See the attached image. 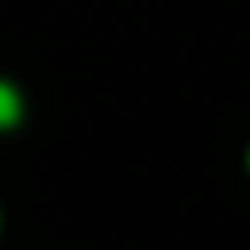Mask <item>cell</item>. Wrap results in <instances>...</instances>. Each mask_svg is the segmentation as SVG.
Segmentation results:
<instances>
[{
	"label": "cell",
	"instance_id": "cell-3",
	"mask_svg": "<svg viewBox=\"0 0 250 250\" xmlns=\"http://www.w3.org/2000/svg\"><path fill=\"white\" fill-rule=\"evenodd\" d=\"M0 229H4V211H0Z\"/></svg>",
	"mask_w": 250,
	"mask_h": 250
},
{
	"label": "cell",
	"instance_id": "cell-2",
	"mask_svg": "<svg viewBox=\"0 0 250 250\" xmlns=\"http://www.w3.org/2000/svg\"><path fill=\"white\" fill-rule=\"evenodd\" d=\"M246 171H250V145H246Z\"/></svg>",
	"mask_w": 250,
	"mask_h": 250
},
{
	"label": "cell",
	"instance_id": "cell-1",
	"mask_svg": "<svg viewBox=\"0 0 250 250\" xmlns=\"http://www.w3.org/2000/svg\"><path fill=\"white\" fill-rule=\"evenodd\" d=\"M22 119H26V92L13 79L0 75V136L13 132V127H22Z\"/></svg>",
	"mask_w": 250,
	"mask_h": 250
}]
</instances>
